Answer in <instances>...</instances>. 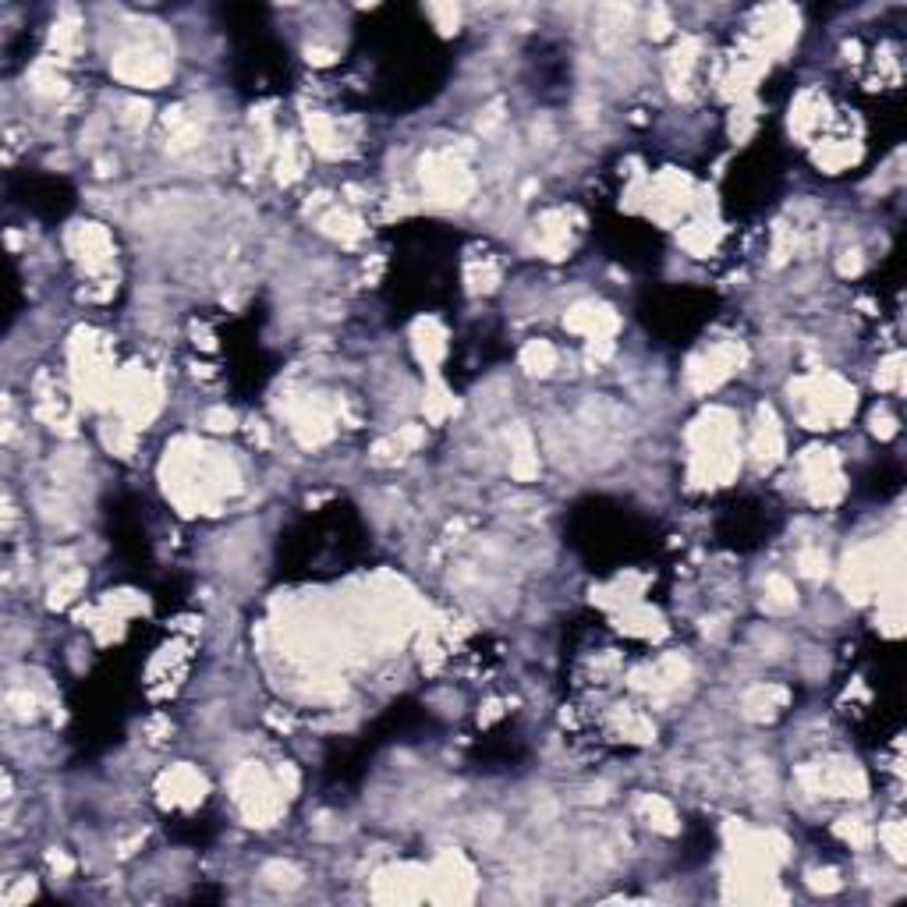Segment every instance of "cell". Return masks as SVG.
Wrapping results in <instances>:
<instances>
[{
  "label": "cell",
  "mask_w": 907,
  "mask_h": 907,
  "mask_svg": "<svg viewBox=\"0 0 907 907\" xmlns=\"http://www.w3.org/2000/svg\"><path fill=\"white\" fill-rule=\"evenodd\" d=\"M163 486L185 514H213L241 489V472L220 450L195 440H178L163 461Z\"/></svg>",
  "instance_id": "1"
},
{
  "label": "cell",
  "mask_w": 907,
  "mask_h": 907,
  "mask_svg": "<svg viewBox=\"0 0 907 907\" xmlns=\"http://www.w3.org/2000/svg\"><path fill=\"white\" fill-rule=\"evenodd\" d=\"M691 443V479L698 486H723L741 468V447H737V422L730 411L709 408L698 415L688 429Z\"/></svg>",
  "instance_id": "2"
},
{
  "label": "cell",
  "mask_w": 907,
  "mask_h": 907,
  "mask_svg": "<svg viewBox=\"0 0 907 907\" xmlns=\"http://www.w3.org/2000/svg\"><path fill=\"white\" fill-rule=\"evenodd\" d=\"M791 401H794V408H798V419L805 422L808 429H837L854 415L858 394H854L851 383H844L840 376L815 373V376H805V380L791 383Z\"/></svg>",
  "instance_id": "3"
},
{
  "label": "cell",
  "mask_w": 907,
  "mask_h": 907,
  "mask_svg": "<svg viewBox=\"0 0 907 907\" xmlns=\"http://www.w3.org/2000/svg\"><path fill=\"white\" fill-rule=\"evenodd\" d=\"M231 791H234V801H238L241 815H245L252 826H273V822L280 819V812H284L287 798H291L284 780H280V776L273 780L259 762H249V766H241L238 773H234Z\"/></svg>",
  "instance_id": "4"
},
{
  "label": "cell",
  "mask_w": 907,
  "mask_h": 907,
  "mask_svg": "<svg viewBox=\"0 0 907 907\" xmlns=\"http://www.w3.org/2000/svg\"><path fill=\"white\" fill-rule=\"evenodd\" d=\"M110 71L128 86L156 89L171 78V54H167V47H163V39L156 32H142V36H135L132 43L117 50L114 61H110Z\"/></svg>",
  "instance_id": "5"
},
{
  "label": "cell",
  "mask_w": 907,
  "mask_h": 907,
  "mask_svg": "<svg viewBox=\"0 0 907 907\" xmlns=\"http://www.w3.org/2000/svg\"><path fill=\"white\" fill-rule=\"evenodd\" d=\"M900 560V543L893 539L890 546H858L854 553H847L844 567H840V585L851 599H869L879 592L886 571Z\"/></svg>",
  "instance_id": "6"
},
{
  "label": "cell",
  "mask_w": 907,
  "mask_h": 907,
  "mask_svg": "<svg viewBox=\"0 0 907 907\" xmlns=\"http://www.w3.org/2000/svg\"><path fill=\"white\" fill-rule=\"evenodd\" d=\"M422 188L433 202L443 206H461L472 195L475 178L468 174L465 160L454 153H429L422 160Z\"/></svg>",
  "instance_id": "7"
},
{
  "label": "cell",
  "mask_w": 907,
  "mask_h": 907,
  "mask_svg": "<svg viewBox=\"0 0 907 907\" xmlns=\"http://www.w3.org/2000/svg\"><path fill=\"white\" fill-rule=\"evenodd\" d=\"M117 408V415H121V422L132 429L146 426V422H153V415L160 411V387H156V380L146 373V369H128V373H117V383H114V401H110Z\"/></svg>",
  "instance_id": "8"
},
{
  "label": "cell",
  "mask_w": 907,
  "mask_h": 907,
  "mask_svg": "<svg viewBox=\"0 0 907 907\" xmlns=\"http://www.w3.org/2000/svg\"><path fill=\"white\" fill-rule=\"evenodd\" d=\"M798 780L808 794H819V798H865V791H869L865 773L851 759H830L819 762V766H808L798 773Z\"/></svg>",
  "instance_id": "9"
},
{
  "label": "cell",
  "mask_w": 907,
  "mask_h": 907,
  "mask_svg": "<svg viewBox=\"0 0 907 907\" xmlns=\"http://www.w3.org/2000/svg\"><path fill=\"white\" fill-rule=\"evenodd\" d=\"M801 486L812 504H837L844 497V472L833 450H808L801 458Z\"/></svg>",
  "instance_id": "10"
},
{
  "label": "cell",
  "mask_w": 907,
  "mask_h": 907,
  "mask_svg": "<svg viewBox=\"0 0 907 907\" xmlns=\"http://www.w3.org/2000/svg\"><path fill=\"white\" fill-rule=\"evenodd\" d=\"M745 362V351L737 344H716V348L702 351V355L691 358L688 365V383L695 390H713L720 387L727 376H734Z\"/></svg>",
  "instance_id": "11"
},
{
  "label": "cell",
  "mask_w": 907,
  "mask_h": 907,
  "mask_svg": "<svg viewBox=\"0 0 907 907\" xmlns=\"http://www.w3.org/2000/svg\"><path fill=\"white\" fill-rule=\"evenodd\" d=\"M426 886L433 900H468L475 890V879L468 861L461 854L447 851L443 858H436V865L426 872Z\"/></svg>",
  "instance_id": "12"
},
{
  "label": "cell",
  "mask_w": 907,
  "mask_h": 907,
  "mask_svg": "<svg viewBox=\"0 0 907 907\" xmlns=\"http://www.w3.org/2000/svg\"><path fill=\"white\" fill-rule=\"evenodd\" d=\"M68 249L86 273H103L114 263V241L100 224H75L68 231Z\"/></svg>",
  "instance_id": "13"
},
{
  "label": "cell",
  "mask_w": 907,
  "mask_h": 907,
  "mask_svg": "<svg viewBox=\"0 0 907 907\" xmlns=\"http://www.w3.org/2000/svg\"><path fill=\"white\" fill-rule=\"evenodd\" d=\"M688 206H691V181L684 174H659L649 192V213H656V220L670 224Z\"/></svg>",
  "instance_id": "14"
},
{
  "label": "cell",
  "mask_w": 907,
  "mask_h": 907,
  "mask_svg": "<svg viewBox=\"0 0 907 907\" xmlns=\"http://www.w3.org/2000/svg\"><path fill=\"white\" fill-rule=\"evenodd\" d=\"M564 323H567V330L589 337V341H610V337L617 334L621 319H617V312L603 302H578L564 316Z\"/></svg>",
  "instance_id": "15"
},
{
  "label": "cell",
  "mask_w": 907,
  "mask_h": 907,
  "mask_svg": "<svg viewBox=\"0 0 907 907\" xmlns=\"http://www.w3.org/2000/svg\"><path fill=\"white\" fill-rule=\"evenodd\" d=\"M748 454H752V461H755L759 472H769V468L783 458V429H780V422H776L773 408H759V419H755Z\"/></svg>",
  "instance_id": "16"
},
{
  "label": "cell",
  "mask_w": 907,
  "mask_h": 907,
  "mask_svg": "<svg viewBox=\"0 0 907 907\" xmlns=\"http://www.w3.org/2000/svg\"><path fill=\"white\" fill-rule=\"evenodd\" d=\"M798 39V15L791 8H769L759 25V57L769 61V54H783Z\"/></svg>",
  "instance_id": "17"
},
{
  "label": "cell",
  "mask_w": 907,
  "mask_h": 907,
  "mask_svg": "<svg viewBox=\"0 0 907 907\" xmlns=\"http://www.w3.org/2000/svg\"><path fill=\"white\" fill-rule=\"evenodd\" d=\"M373 893H376V900H422V897H429L426 872L397 865V869H387L376 876Z\"/></svg>",
  "instance_id": "18"
},
{
  "label": "cell",
  "mask_w": 907,
  "mask_h": 907,
  "mask_svg": "<svg viewBox=\"0 0 907 907\" xmlns=\"http://www.w3.org/2000/svg\"><path fill=\"white\" fill-rule=\"evenodd\" d=\"M684 681H688V659H681V656H663L659 663L645 667L642 674H635L638 688H645L649 695H656V698L674 695Z\"/></svg>",
  "instance_id": "19"
},
{
  "label": "cell",
  "mask_w": 907,
  "mask_h": 907,
  "mask_svg": "<svg viewBox=\"0 0 907 907\" xmlns=\"http://www.w3.org/2000/svg\"><path fill=\"white\" fill-rule=\"evenodd\" d=\"M160 794L171 805H181V808H192L202 801V794H206V780H202L199 773H195L192 766H174L163 773L160 780Z\"/></svg>",
  "instance_id": "20"
},
{
  "label": "cell",
  "mask_w": 907,
  "mask_h": 907,
  "mask_svg": "<svg viewBox=\"0 0 907 907\" xmlns=\"http://www.w3.org/2000/svg\"><path fill=\"white\" fill-rule=\"evenodd\" d=\"M535 245H539V252L550 259H560L567 249H571V227H567L564 210L546 213V217L535 224Z\"/></svg>",
  "instance_id": "21"
},
{
  "label": "cell",
  "mask_w": 907,
  "mask_h": 907,
  "mask_svg": "<svg viewBox=\"0 0 907 907\" xmlns=\"http://www.w3.org/2000/svg\"><path fill=\"white\" fill-rule=\"evenodd\" d=\"M822 125H826V100H822L815 89H805L791 107V132L801 135V139H808V135H815Z\"/></svg>",
  "instance_id": "22"
},
{
  "label": "cell",
  "mask_w": 907,
  "mask_h": 907,
  "mask_svg": "<svg viewBox=\"0 0 907 907\" xmlns=\"http://www.w3.org/2000/svg\"><path fill=\"white\" fill-rule=\"evenodd\" d=\"M411 337H415V355H419V362L429 365V369L447 355V334H443V326L436 323V319H419Z\"/></svg>",
  "instance_id": "23"
},
{
  "label": "cell",
  "mask_w": 907,
  "mask_h": 907,
  "mask_svg": "<svg viewBox=\"0 0 907 907\" xmlns=\"http://www.w3.org/2000/svg\"><path fill=\"white\" fill-rule=\"evenodd\" d=\"M783 706H787V688H780V684H759L745 695L748 720H773Z\"/></svg>",
  "instance_id": "24"
},
{
  "label": "cell",
  "mask_w": 907,
  "mask_h": 907,
  "mask_svg": "<svg viewBox=\"0 0 907 907\" xmlns=\"http://www.w3.org/2000/svg\"><path fill=\"white\" fill-rule=\"evenodd\" d=\"M695 64H698V43L695 39H681V47L670 54V64H667V78H670V86H674V93H684V89H688Z\"/></svg>",
  "instance_id": "25"
},
{
  "label": "cell",
  "mask_w": 907,
  "mask_h": 907,
  "mask_svg": "<svg viewBox=\"0 0 907 907\" xmlns=\"http://www.w3.org/2000/svg\"><path fill=\"white\" fill-rule=\"evenodd\" d=\"M305 128H309V146L316 149V153L323 156H341V132H337L334 121H326L323 114H312L309 121H305Z\"/></svg>",
  "instance_id": "26"
},
{
  "label": "cell",
  "mask_w": 907,
  "mask_h": 907,
  "mask_svg": "<svg viewBox=\"0 0 907 907\" xmlns=\"http://www.w3.org/2000/svg\"><path fill=\"white\" fill-rule=\"evenodd\" d=\"M762 606L769 613H787L798 606V592H794V585L783 574H769L766 585H762Z\"/></svg>",
  "instance_id": "27"
},
{
  "label": "cell",
  "mask_w": 907,
  "mask_h": 907,
  "mask_svg": "<svg viewBox=\"0 0 907 907\" xmlns=\"http://www.w3.org/2000/svg\"><path fill=\"white\" fill-rule=\"evenodd\" d=\"M511 475L521 482L535 479L539 475V454H535L532 440H528L525 429H518V436H514V447H511Z\"/></svg>",
  "instance_id": "28"
},
{
  "label": "cell",
  "mask_w": 907,
  "mask_h": 907,
  "mask_svg": "<svg viewBox=\"0 0 907 907\" xmlns=\"http://www.w3.org/2000/svg\"><path fill=\"white\" fill-rule=\"evenodd\" d=\"M521 369L528 376H550L557 369V348L550 341H532L521 351Z\"/></svg>",
  "instance_id": "29"
},
{
  "label": "cell",
  "mask_w": 907,
  "mask_h": 907,
  "mask_svg": "<svg viewBox=\"0 0 907 907\" xmlns=\"http://www.w3.org/2000/svg\"><path fill=\"white\" fill-rule=\"evenodd\" d=\"M815 160H819V167H826L830 174H837V171H844L847 163L858 160V142H847V139L822 142V146L815 149Z\"/></svg>",
  "instance_id": "30"
},
{
  "label": "cell",
  "mask_w": 907,
  "mask_h": 907,
  "mask_svg": "<svg viewBox=\"0 0 907 907\" xmlns=\"http://www.w3.org/2000/svg\"><path fill=\"white\" fill-rule=\"evenodd\" d=\"M319 231L323 234H330V238H337V241H344V245H355L358 238H362V224H358L351 213H344V210H330L326 217H319Z\"/></svg>",
  "instance_id": "31"
},
{
  "label": "cell",
  "mask_w": 907,
  "mask_h": 907,
  "mask_svg": "<svg viewBox=\"0 0 907 907\" xmlns=\"http://www.w3.org/2000/svg\"><path fill=\"white\" fill-rule=\"evenodd\" d=\"M638 812H642L645 819H649L652 830H659V833H677V815H674V808H670V801H663V798H656V794H649V798L638 801Z\"/></svg>",
  "instance_id": "32"
},
{
  "label": "cell",
  "mask_w": 907,
  "mask_h": 907,
  "mask_svg": "<svg viewBox=\"0 0 907 907\" xmlns=\"http://www.w3.org/2000/svg\"><path fill=\"white\" fill-rule=\"evenodd\" d=\"M613 723H617V730H621L628 741H652V723L645 720L642 713H631V709H621V713L613 716Z\"/></svg>",
  "instance_id": "33"
},
{
  "label": "cell",
  "mask_w": 907,
  "mask_h": 907,
  "mask_svg": "<svg viewBox=\"0 0 907 907\" xmlns=\"http://www.w3.org/2000/svg\"><path fill=\"white\" fill-rule=\"evenodd\" d=\"M266 883L277 886V890H295V886H302V872L295 869V865H287V861H273V865H266Z\"/></svg>",
  "instance_id": "34"
},
{
  "label": "cell",
  "mask_w": 907,
  "mask_h": 907,
  "mask_svg": "<svg viewBox=\"0 0 907 907\" xmlns=\"http://www.w3.org/2000/svg\"><path fill=\"white\" fill-rule=\"evenodd\" d=\"M798 571L815 582V578H822V574L830 571V557H826L819 546H808V550L798 553Z\"/></svg>",
  "instance_id": "35"
},
{
  "label": "cell",
  "mask_w": 907,
  "mask_h": 907,
  "mask_svg": "<svg viewBox=\"0 0 907 907\" xmlns=\"http://www.w3.org/2000/svg\"><path fill=\"white\" fill-rule=\"evenodd\" d=\"M298 174H302V156H298L295 142L287 139L284 149H280V156H277V178L280 181H295Z\"/></svg>",
  "instance_id": "36"
},
{
  "label": "cell",
  "mask_w": 907,
  "mask_h": 907,
  "mask_svg": "<svg viewBox=\"0 0 907 907\" xmlns=\"http://www.w3.org/2000/svg\"><path fill=\"white\" fill-rule=\"evenodd\" d=\"M837 833L844 840H851L854 847H869L872 844V826L865 819H840Z\"/></svg>",
  "instance_id": "37"
},
{
  "label": "cell",
  "mask_w": 907,
  "mask_h": 907,
  "mask_svg": "<svg viewBox=\"0 0 907 907\" xmlns=\"http://www.w3.org/2000/svg\"><path fill=\"white\" fill-rule=\"evenodd\" d=\"M454 408H458V404H454V397H450L443 387H436L433 394L426 397V415H429V419H433V422L447 419V415H450V411H454Z\"/></svg>",
  "instance_id": "38"
},
{
  "label": "cell",
  "mask_w": 907,
  "mask_h": 907,
  "mask_svg": "<svg viewBox=\"0 0 907 907\" xmlns=\"http://www.w3.org/2000/svg\"><path fill=\"white\" fill-rule=\"evenodd\" d=\"M32 89H36L39 96H61L64 93V78L57 75V71H50V68H39L36 75H32Z\"/></svg>",
  "instance_id": "39"
},
{
  "label": "cell",
  "mask_w": 907,
  "mask_h": 907,
  "mask_svg": "<svg viewBox=\"0 0 907 907\" xmlns=\"http://www.w3.org/2000/svg\"><path fill=\"white\" fill-rule=\"evenodd\" d=\"M900 355H893V358H886L883 365H879V373H876V387L879 390H897L900 387V376H904V369H900Z\"/></svg>",
  "instance_id": "40"
},
{
  "label": "cell",
  "mask_w": 907,
  "mask_h": 907,
  "mask_svg": "<svg viewBox=\"0 0 907 907\" xmlns=\"http://www.w3.org/2000/svg\"><path fill=\"white\" fill-rule=\"evenodd\" d=\"M429 15L436 18V29L440 32H458L461 11L454 4H429Z\"/></svg>",
  "instance_id": "41"
},
{
  "label": "cell",
  "mask_w": 907,
  "mask_h": 907,
  "mask_svg": "<svg viewBox=\"0 0 907 907\" xmlns=\"http://www.w3.org/2000/svg\"><path fill=\"white\" fill-rule=\"evenodd\" d=\"M78 589H82V571H75V574H68V578H61V582L54 585V599H50V603H54V606L71 603Z\"/></svg>",
  "instance_id": "42"
},
{
  "label": "cell",
  "mask_w": 907,
  "mask_h": 907,
  "mask_svg": "<svg viewBox=\"0 0 907 907\" xmlns=\"http://www.w3.org/2000/svg\"><path fill=\"white\" fill-rule=\"evenodd\" d=\"M879 837L886 840V847H890L893 858L904 861V826H900V822H890V826H886V830L879 833Z\"/></svg>",
  "instance_id": "43"
},
{
  "label": "cell",
  "mask_w": 907,
  "mask_h": 907,
  "mask_svg": "<svg viewBox=\"0 0 907 907\" xmlns=\"http://www.w3.org/2000/svg\"><path fill=\"white\" fill-rule=\"evenodd\" d=\"M872 433L883 436V440H890V436L897 433V419H893L886 408H879L876 415H872Z\"/></svg>",
  "instance_id": "44"
},
{
  "label": "cell",
  "mask_w": 907,
  "mask_h": 907,
  "mask_svg": "<svg viewBox=\"0 0 907 907\" xmlns=\"http://www.w3.org/2000/svg\"><path fill=\"white\" fill-rule=\"evenodd\" d=\"M808 883L815 886V890H822V893H833V890H840V876L833 869H826V872H812L808 876Z\"/></svg>",
  "instance_id": "45"
},
{
  "label": "cell",
  "mask_w": 907,
  "mask_h": 907,
  "mask_svg": "<svg viewBox=\"0 0 907 907\" xmlns=\"http://www.w3.org/2000/svg\"><path fill=\"white\" fill-rule=\"evenodd\" d=\"M206 426H210V429H231L234 426V415L227 408H217V411H210V415H206Z\"/></svg>",
  "instance_id": "46"
},
{
  "label": "cell",
  "mask_w": 907,
  "mask_h": 907,
  "mask_svg": "<svg viewBox=\"0 0 907 907\" xmlns=\"http://www.w3.org/2000/svg\"><path fill=\"white\" fill-rule=\"evenodd\" d=\"M861 270V252L854 249V252H844V259H840V273H858Z\"/></svg>",
  "instance_id": "47"
}]
</instances>
